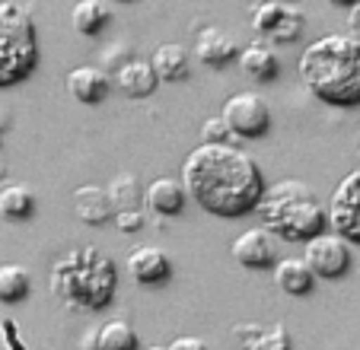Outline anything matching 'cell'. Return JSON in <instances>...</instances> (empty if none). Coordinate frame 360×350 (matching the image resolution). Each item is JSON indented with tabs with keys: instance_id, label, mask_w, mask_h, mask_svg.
<instances>
[{
	"instance_id": "603a6c76",
	"label": "cell",
	"mask_w": 360,
	"mask_h": 350,
	"mask_svg": "<svg viewBox=\"0 0 360 350\" xmlns=\"http://www.w3.org/2000/svg\"><path fill=\"white\" fill-rule=\"evenodd\" d=\"M29 290H32V277L22 264H0V303H22L29 297Z\"/></svg>"
},
{
	"instance_id": "2e32d148",
	"label": "cell",
	"mask_w": 360,
	"mask_h": 350,
	"mask_svg": "<svg viewBox=\"0 0 360 350\" xmlns=\"http://www.w3.org/2000/svg\"><path fill=\"white\" fill-rule=\"evenodd\" d=\"M239 54L236 41L217 26H207L198 32V41H195V58L207 67H224L226 61H233Z\"/></svg>"
},
{
	"instance_id": "277c9868",
	"label": "cell",
	"mask_w": 360,
	"mask_h": 350,
	"mask_svg": "<svg viewBox=\"0 0 360 350\" xmlns=\"http://www.w3.org/2000/svg\"><path fill=\"white\" fill-rule=\"evenodd\" d=\"M252 210L259 214L262 226L284 242H306L328 226L326 207L319 204L316 191L300 179H281L274 185H265Z\"/></svg>"
},
{
	"instance_id": "9a60e30c",
	"label": "cell",
	"mask_w": 360,
	"mask_h": 350,
	"mask_svg": "<svg viewBox=\"0 0 360 350\" xmlns=\"http://www.w3.org/2000/svg\"><path fill=\"white\" fill-rule=\"evenodd\" d=\"M271 277L274 287L284 290L287 297H306V293H313L316 283V274L309 271V264L303 258H278L271 264Z\"/></svg>"
},
{
	"instance_id": "ac0fdd59",
	"label": "cell",
	"mask_w": 360,
	"mask_h": 350,
	"mask_svg": "<svg viewBox=\"0 0 360 350\" xmlns=\"http://www.w3.org/2000/svg\"><path fill=\"white\" fill-rule=\"evenodd\" d=\"M74 210L80 216V223H86V226H102L115 214V207L109 201V191L99 188V185H80L74 191Z\"/></svg>"
},
{
	"instance_id": "ba28073f",
	"label": "cell",
	"mask_w": 360,
	"mask_h": 350,
	"mask_svg": "<svg viewBox=\"0 0 360 350\" xmlns=\"http://www.w3.org/2000/svg\"><path fill=\"white\" fill-rule=\"evenodd\" d=\"M224 122L230 124L233 137H243V141H255V137L268 134L271 128V112H268V102L259 93H236L224 102Z\"/></svg>"
},
{
	"instance_id": "f1b7e54d",
	"label": "cell",
	"mask_w": 360,
	"mask_h": 350,
	"mask_svg": "<svg viewBox=\"0 0 360 350\" xmlns=\"http://www.w3.org/2000/svg\"><path fill=\"white\" fill-rule=\"evenodd\" d=\"M122 61H128V58H124L122 41H115V45L109 48V51H102V64H105V70H115Z\"/></svg>"
},
{
	"instance_id": "e575fe53",
	"label": "cell",
	"mask_w": 360,
	"mask_h": 350,
	"mask_svg": "<svg viewBox=\"0 0 360 350\" xmlns=\"http://www.w3.org/2000/svg\"><path fill=\"white\" fill-rule=\"evenodd\" d=\"M122 4H128V0H122Z\"/></svg>"
},
{
	"instance_id": "5bb4252c",
	"label": "cell",
	"mask_w": 360,
	"mask_h": 350,
	"mask_svg": "<svg viewBox=\"0 0 360 350\" xmlns=\"http://www.w3.org/2000/svg\"><path fill=\"white\" fill-rule=\"evenodd\" d=\"M157 70L150 67V61L143 58H128L115 67V86L122 89L128 99H143L157 89Z\"/></svg>"
},
{
	"instance_id": "7c38bea8",
	"label": "cell",
	"mask_w": 360,
	"mask_h": 350,
	"mask_svg": "<svg viewBox=\"0 0 360 350\" xmlns=\"http://www.w3.org/2000/svg\"><path fill=\"white\" fill-rule=\"evenodd\" d=\"M64 86H68V93L74 96L80 105H99L105 96H109V74L102 67H93V64H83V67H74L68 74V80H64Z\"/></svg>"
},
{
	"instance_id": "3957f363",
	"label": "cell",
	"mask_w": 360,
	"mask_h": 350,
	"mask_svg": "<svg viewBox=\"0 0 360 350\" xmlns=\"http://www.w3.org/2000/svg\"><path fill=\"white\" fill-rule=\"evenodd\" d=\"M48 287L55 299L68 312L77 316H93L112 306L118 293V268L109 255L96 245L70 249L51 264Z\"/></svg>"
},
{
	"instance_id": "cb8c5ba5",
	"label": "cell",
	"mask_w": 360,
	"mask_h": 350,
	"mask_svg": "<svg viewBox=\"0 0 360 350\" xmlns=\"http://www.w3.org/2000/svg\"><path fill=\"white\" fill-rule=\"evenodd\" d=\"M96 347L102 350H124V347H137V331L131 328V322L124 318H112L102 328H96Z\"/></svg>"
},
{
	"instance_id": "d6a6232c",
	"label": "cell",
	"mask_w": 360,
	"mask_h": 350,
	"mask_svg": "<svg viewBox=\"0 0 360 350\" xmlns=\"http://www.w3.org/2000/svg\"><path fill=\"white\" fill-rule=\"evenodd\" d=\"M326 4H332V7H351L354 0H326Z\"/></svg>"
},
{
	"instance_id": "8fae6325",
	"label": "cell",
	"mask_w": 360,
	"mask_h": 350,
	"mask_svg": "<svg viewBox=\"0 0 360 350\" xmlns=\"http://www.w3.org/2000/svg\"><path fill=\"white\" fill-rule=\"evenodd\" d=\"M128 274L134 277L137 283L143 287H157V283H166L172 274V261L163 249L157 245H137L134 252L128 255Z\"/></svg>"
},
{
	"instance_id": "44dd1931",
	"label": "cell",
	"mask_w": 360,
	"mask_h": 350,
	"mask_svg": "<svg viewBox=\"0 0 360 350\" xmlns=\"http://www.w3.org/2000/svg\"><path fill=\"white\" fill-rule=\"evenodd\" d=\"M109 20L112 16L102 7V0H77L70 10V26L77 35H99Z\"/></svg>"
},
{
	"instance_id": "30bf717a",
	"label": "cell",
	"mask_w": 360,
	"mask_h": 350,
	"mask_svg": "<svg viewBox=\"0 0 360 350\" xmlns=\"http://www.w3.org/2000/svg\"><path fill=\"white\" fill-rule=\"evenodd\" d=\"M233 258L249 271H265L278 261V236L265 226H252L233 239Z\"/></svg>"
},
{
	"instance_id": "8992f818",
	"label": "cell",
	"mask_w": 360,
	"mask_h": 350,
	"mask_svg": "<svg viewBox=\"0 0 360 350\" xmlns=\"http://www.w3.org/2000/svg\"><path fill=\"white\" fill-rule=\"evenodd\" d=\"M252 32L274 45H290L303 35L306 16L300 7H293L290 0H262L249 13Z\"/></svg>"
},
{
	"instance_id": "e0dca14e",
	"label": "cell",
	"mask_w": 360,
	"mask_h": 350,
	"mask_svg": "<svg viewBox=\"0 0 360 350\" xmlns=\"http://www.w3.org/2000/svg\"><path fill=\"white\" fill-rule=\"evenodd\" d=\"M239 67H243V74L252 77V80L268 83V80L278 77L281 61H278V54H274V48L268 45L265 39H255L239 51Z\"/></svg>"
},
{
	"instance_id": "1f68e13d",
	"label": "cell",
	"mask_w": 360,
	"mask_h": 350,
	"mask_svg": "<svg viewBox=\"0 0 360 350\" xmlns=\"http://www.w3.org/2000/svg\"><path fill=\"white\" fill-rule=\"evenodd\" d=\"M80 344H83V347H96V331H89V335H86V337H83V341H80Z\"/></svg>"
},
{
	"instance_id": "83f0119b",
	"label": "cell",
	"mask_w": 360,
	"mask_h": 350,
	"mask_svg": "<svg viewBox=\"0 0 360 350\" xmlns=\"http://www.w3.org/2000/svg\"><path fill=\"white\" fill-rule=\"evenodd\" d=\"M0 347H10V350H20L22 347L20 335H16V322H13V318H4V325H0Z\"/></svg>"
},
{
	"instance_id": "ffe728a7",
	"label": "cell",
	"mask_w": 360,
	"mask_h": 350,
	"mask_svg": "<svg viewBox=\"0 0 360 350\" xmlns=\"http://www.w3.org/2000/svg\"><path fill=\"white\" fill-rule=\"evenodd\" d=\"M239 341L249 350H287L290 347V335H287L284 325H268V328H259L252 322L236 325Z\"/></svg>"
},
{
	"instance_id": "5b68a950",
	"label": "cell",
	"mask_w": 360,
	"mask_h": 350,
	"mask_svg": "<svg viewBox=\"0 0 360 350\" xmlns=\"http://www.w3.org/2000/svg\"><path fill=\"white\" fill-rule=\"evenodd\" d=\"M35 64H39V35L32 16L13 0H0V89L32 77Z\"/></svg>"
},
{
	"instance_id": "7402d4cb",
	"label": "cell",
	"mask_w": 360,
	"mask_h": 350,
	"mask_svg": "<svg viewBox=\"0 0 360 350\" xmlns=\"http://www.w3.org/2000/svg\"><path fill=\"white\" fill-rule=\"evenodd\" d=\"M35 214V195L26 185H4L0 188V216L4 220H29Z\"/></svg>"
},
{
	"instance_id": "4316f807",
	"label": "cell",
	"mask_w": 360,
	"mask_h": 350,
	"mask_svg": "<svg viewBox=\"0 0 360 350\" xmlns=\"http://www.w3.org/2000/svg\"><path fill=\"white\" fill-rule=\"evenodd\" d=\"M112 220H115L118 233H137V229L143 226V210L141 207H122L112 214Z\"/></svg>"
},
{
	"instance_id": "f546056e",
	"label": "cell",
	"mask_w": 360,
	"mask_h": 350,
	"mask_svg": "<svg viewBox=\"0 0 360 350\" xmlns=\"http://www.w3.org/2000/svg\"><path fill=\"white\" fill-rule=\"evenodd\" d=\"M169 350H207V341L204 337H176L169 341Z\"/></svg>"
},
{
	"instance_id": "836d02e7",
	"label": "cell",
	"mask_w": 360,
	"mask_h": 350,
	"mask_svg": "<svg viewBox=\"0 0 360 350\" xmlns=\"http://www.w3.org/2000/svg\"><path fill=\"white\" fill-rule=\"evenodd\" d=\"M4 128H7V122H4V118H0V137H4Z\"/></svg>"
},
{
	"instance_id": "484cf974",
	"label": "cell",
	"mask_w": 360,
	"mask_h": 350,
	"mask_svg": "<svg viewBox=\"0 0 360 350\" xmlns=\"http://www.w3.org/2000/svg\"><path fill=\"white\" fill-rule=\"evenodd\" d=\"M201 141H211V143L233 141V131H230V124L224 122V115H211V118L201 124Z\"/></svg>"
},
{
	"instance_id": "d6986e66",
	"label": "cell",
	"mask_w": 360,
	"mask_h": 350,
	"mask_svg": "<svg viewBox=\"0 0 360 350\" xmlns=\"http://www.w3.org/2000/svg\"><path fill=\"white\" fill-rule=\"evenodd\" d=\"M150 67L157 70L160 83H179L188 77V51L182 45H157V51L150 54Z\"/></svg>"
},
{
	"instance_id": "9c48e42d",
	"label": "cell",
	"mask_w": 360,
	"mask_h": 350,
	"mask_svg": "<svg viewBox=\"0 0 360 350\" xmlns=\"http://www.w3.org/2000/svg\"><path fill=\"white\" fill-rule=\"evenodd\" d=\"M326 220L347 242H360V169L347 172L332 191Z\"/></svg>"
},
{
	"instance_id": "7a4b0ae2",
	"label": "cell",
	"mask_w": 360,
	"mask_h": 350,
	"mask_svg": "<svg viewBox=\"0 0 360 350\" xmlns=\"http://www.w3.org/2000/svg\"><path fill=\"white\" fill-rule=\"evenodd\" d=\"M300 80L326 105H360V41L354 35L328 32L309 41L300 54Z\"/></svg>"
},
{
	"instance_id": "4fadbf2b",
	"label": "cell",
	"mask_w": 360,
	"mask_h": 350,
	"mask_svg": "<svg viewBox=\"0 0 360 350\" xmlns=\"http://www.w3.org/2000/svg\"><path fill=\"white\" fill-rule=\"evenodd\" d=\"M143 204H147V210L153 216H176L182 214L185 201H188V191H185L182 182H176V179H153V182L143 188Z\"/></svg>"
},
{
	"instance_id": "4dcf8cb0",
	"label": "cell",
	"mask_w": 360,
	"mask_h": 350,
	"mask_svg": "<svg viewBox=\"0 0 360 350\" xmlns=\"http://www.w3.org/2000/svg\"><path fill=\"white\" fill-rule=\"evenodd\" d=\"M347 32L360 41V0H354L351 7H347Z\"/></svg>"
},
{
	"instance_id": "52a82bcc",
	"label": "cell",
	"mask_w": 360,
	"mask_h": 350,
	"mask_svg": "<svg viewBox=\"0 0 360 350\" xmlns=\"http://www.w3.org/2000/svg\"><path fill=\"white\" fill-rule=\"evenodd\" d=\"M306 249H303V261L309 264L316 277L322 280H338L351 271V242H347L341 233H316V236L306 239Z\"/></svg>"
},
{
	"instance_id": "d4e9b609",
	"label": "cell",
	"mask_w": 360,
	"mask_h": 350,
	"mask_svg": "<svg viewBox=\"0 0 360 350\" xmlns=\"http://www.w3.org/2000/svg\"><path fill=\"white\" fill-rule=\"evenodd\" d=\"M105 191H109V201H112V207H115V210H122V207H137V204H141V197H143L141 182H137V175H131V172L115 175Z\"/></svg>"
},
{
	"instance_id": "6da1fadb",
	"label": "cell",
	"mask_w": 360,
	"mask_h": 350,
	"mask_svg": "<svg viewBox=\"0 0 360 350\" xmlns=\"http://www.w3.org/2000/svg\"><path fill=\"white\" fill-rule=\"evenodd\" d=\"M182 185L201 210L233 220L252 214L265 179L259 162L236 143L201 141L182 162Z\"/></svg>"
}]
</instances>
